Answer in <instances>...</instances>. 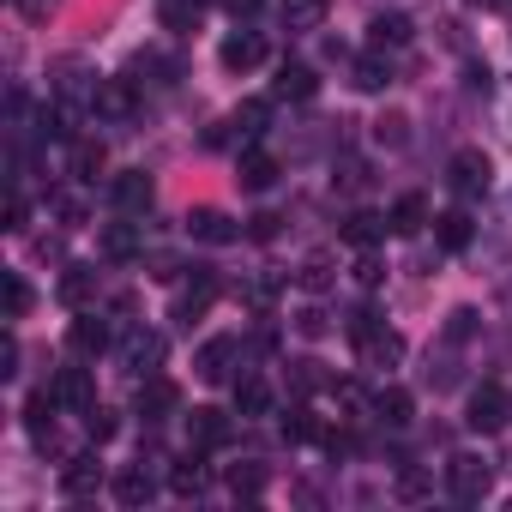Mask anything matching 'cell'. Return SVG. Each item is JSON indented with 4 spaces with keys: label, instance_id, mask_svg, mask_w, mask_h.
<instances>
[{
    "label": "cell",
    "instance_id": "cell-1",
    "mask_svg": "<svg viewBox=\"0 0 512 512\" xmlns=\"http://www.w3.org/2000/svg\"><path fill=\"white\" fill-rule=\"evenodd\" d=\"M193 374H199L205 386H229V380H241V374H247V350H241V338H205L199 356H193Z\"/></svg>",
    "mask_w": 512,
    "mask_h": 512
},
{
    "label": "cell",
    "instance_id": "cell-2",
    "mask_svg": "<svg viewBox=\"0 0 512 512\" xmlns=\"http://www.w3.org/2000/svg\"><path fill=\"white\" fill-rule=\"evenodd\" d=\"M488 488H494V464H488V458H476V452L446 458V494H452V500L476 506V500H488Z\"/></svg>",
    "mask_w": 512,
    "mask_h": 512
},
{
    "label": "cell",
    "instance_id": "cell-3",
    "mask_svg": "<svg viewBox=\"0 0 512 512\" xmlns=\"http://www.w3.org/2000/svg\"><path fill=\"white\" fill-rule=\"evenodd\" d=\"M217 296H223V284H217V272H205V266H193V284H181V296H175V308H169V320L193 332V320H205Z\"/></svg>",
    "mask_w": 512,
    "mask_h": 512
},
{
    "label": "cell",
    "instance_id": "cell-4",
    "mask_svg": "<svg viewBox=\"0 0 512 512\" xmlns=\"http://www.w3.org/2000/svg\"><path fill=\"white\" fill-rule=\"evenodd\" d=\"M512 422V404H506V392L494 386V380H482L476 392H470V404H464V428L470 434H500Z\"/></svg>",
    "mask_w": 512,
    "mask_h": 512
},
{
    "label": "cell",
    "instance_id": "cell-5",
    "mask_svg": "<svg viewBox=\"0 0 512 512\" xmlns=\"http://www.w3.org/2000/svg\"><path fill=\"white\" fill-rule=\"evenodd\" d=\"M91 115L109 121V127H133V121H139V85H133V79H103Z\"/></svg>",
    "mask_w": 512,
    "mask_h": 512
},
{
    "label": "cell",
    "instance_id": "cell-6",
    "mask_svg": "<svg viewBox=\"0 0 512 512\" xmlns=\"http://www.w3.org/2000/svg\"><path fill=\"white\" fill-rule=\"evenodd\" d=\"M121 368H127L133 380H151V374L163 368V332H151V326H133V332L121 338Z\"/></svg>",
    "mask_w": 512,
    "mask_h": 512
},
{
    "label": "cell",
    "instance_id": "cell-7",
    "mask_svg": "<svg viewBox=\"0 0 512 512\" xmlns=\"http://www.w3.org/2000/svg\"><path fill=\"white\" fill-rule=\"evenodd\" d=\"M446 175H452V193H458V199H482V193H488V181H494V169H488V157H482L476 145L452 151Z\"/></svg>",
    "mask_w": 512,
    "mask_h": 512
},
{
    "label": "cell",
    "instance_id": "cell-8",
    "mask_svg": "<svg viewBox=\"0 0 512 512\" xmlns=\"http://www.w3.org/2000/svg\"><path fill=\"white\" fill-rule=\"evenodd\" d=\"M151 199H157V181H151L145 169H121V175L109 181V205H115L121 217H145Z\"/></svg>",
    "mask_w": 512,
    "mask_h": 512
},
{
    "label": "cell",
    "instance_id": "cell-9",
    "mask_svg": "<svg viewBox=\"0 0 512 512\" xmlns=\"http://www.w3.org/2000/svg\"><path fill=\"white\" fill-rule=\"evenodd\" d=\"M133 410L157 428V422H169L175 410H181V392H175V380H163V374H151V380H139V398H133Z\"/></svg>",
    "mask_w": 512,
    "mask_h": 512
},
{
    "label": "cell",
    "instance_id": "cell-10",
    "mask_svg": "<svg viewBox=\"0 0 512 512\" xmlns=\"http://www.w3.org/2000/svg\"><path fill=\"white\" fill-rule=\"evenodd\" d=\"M356 356H362V368L386 374V368H398V362H404V338H398L392 326H374L368 338H356Z\"/></svg>",
    "mask_w": 512,
    "mask_h": 512
},
{
    "label": "cell",
    "instance_id": "cell-11",
    "mask_svg": "<svg viewBox=\"0 0 512 512\" xmlns=\"http://www.w3.org/2000/svg\"><path fill=\"white\" fill-rule=\"evenodd\" d=\"M235 440V422H229V410H193L187 416V446H199V452H217V446H229Z\"/></svg>",
    "mask_w": 512,
    "mask_h": 512
},
{
    "label": "cell",
    "instance_id": "cell-12",
    "mask_svg": "<svg viewBox=\"0 0 512 512\" xmlns=\"http://www.w3.org/2000/svg\"><path fill=\"white\" fill-rule=\"evenodd\" d=\"M217 61H223L229 73H253V67L266 61V37H260V31H229L223 49H217Z\"/></svg>",
    "mask_w": 512,
    "mask_h": 512
},
{
    "label": "cell",
    "instance_id": "cell-13",
    "mask_svg": "<svg viewBox=\"0 0 512 512\" xmlns=\"http://www.w3.org/2000/svg\"><path fill=\"white\" fill-rule=\"evenodd\" d=\"M187 235H193V241H211V247H229L241 229H235V217H229V211L199 205V211H187Z\"/></svg>",
    "mask_w": 512,
    "mask_h": 512
},
{
    "label": "cell",
    "instance_id": "cell-14",
    "mask_svg": "<svg viewBox=\"0 0 512 512\" xmlns=\"http://www.w3.org/2000/svg\"><path fill=\"white\" fill-rule=\"evenodd\" d=\"M266 133V103H241L217 133H211V145H229V139H241V145H253V139H260Z\"/></svg>",
    "mask_w": 512,
    "mask_h": 512
},
{
    "label": "cell",
    "instance_id": "cell-15",
    "mask_svg": "<svg viewBox=\"0 0 512 512\" xmlns=\"http://www.w3.org/2000/svg\"><path fill=\"white\" fill-rule=\"evenodd\" d=\"M272 91H278L284 103H314V97H320V73L302 67V61H284L278 79H272Z\"/></svg>",
    "mask_w": 512,
    "mask_h": 512
},
{
    "label": "cell",
    "instance_id": "cell-16",
    "mask_svg": "<svg viewBox=\"0 0 512 512\" xmlns=\"http://www.w3.org/2000/svg\"><path fill=\"white\" fill-rule=\"evenodd\" d=\"M49 392H55V404H61V410H73V416H85V410L97 404V392H91V374H85V368H61Z\"/></svg>",
    "mask_w": 512,
    "mask_h": 512
},
{
    "label": "cell",
    "instance_id": "cell-17",
    "mask_svg": "<svg viewBox=\"0 0 512 512\" xmlns=\"http://www.w3.org/2000/svg\"><path fill=\"white\" fill-rule=\"evenodd\" d=\"M97 482H103V458H97V452H79V458H67V470H61V494H67V500H85V494H97Z\"/></svg>",
    "mask_w": 512,
    "mask_h": 512
},
{
    "label": "cell",
    "instance_id": "cell-18",
    "mask_svg": "<svg viewBox=\"0 0 512 512\" xmlns=\"http://www.w3.org/2000/svg\"><path fill=\"white\" fill-rule=\"evenodd\" d=\"M326 13H332V0H284V7H278V19H284L290 37H314L326 25Z\"/></svg>",
    "mask_w": 512,
    "mask_h": 512
},
{
    "label": "cell",
    "instance_id": "cell-19",
    "mask_svg": "<svg viewBox=\"0 0 512 512\" xmlns=\"http://www.w3.org/2000/svg\"><path fill=\"white\" fill-rule=\"evenodd\" d=\"M67 344H73V356L97 362V356L109 350V320H103V314H79V320H73V332H67Z\"/></svg>",
    "mask_w": 512,
    "mask_h": 512
},
{
    "label": "cell",
    "instance_id": "cell-20",
    "mask_svg": "<svg viewBox=\"0 0 512 512\" xmlns=\"http://www.w3.org/2000/svg\"><path fill=\"white\" fill-rule=\"evenodd\" d=\"M169 488H175L181 500H199V494L211 488V470H205V452H199V446H193L181 464H169Z\"/></svg>",
    "mask_w": 512,
    "mask_h": 512
},
{
    "label": "cell",
    "instance_id": "cell-21",
    "mask_svg": "<svg viewBox=\"0 0 512 512\" xmlns=\"http://www.w3.org/2000/svg\"><path fill=\"white\" fill-rule=\"evenodd\" d=\"M115 500H121L127 512H139V506H151V500H157V476H151L145 464H127V470L115 476Z\"/></svg>",
    "mask_w": 512,
    "mask_h": 512
},
{
    "label": "cell",
    "instance_id": "cell-22",
    "mask_svg": "<svg viewBox=\"0 0 512 512\" xmlns=\"http://www.w3.org/2000/svg\"><path fill=\"white\" fill-rule=\"evenodd\" d=\"M235 416H241V422L272 416V386H266L260 374H241V380H235Z\"/></svg>",
    "mask_w": 512,
    "mask_h": 512
},
{
    "label": "cell",
    "instance_id": "cell-23",
    "mask_svg": "<svg viewBox=\"0 0 512 512\" xmlns=\"http://www.w3.org/2000/svg\"><path fill=\"white\" fill-rule=\"evenodd\" d=\"M235 181H241L247 193H266V187L278 181V157H266V151H253V145H247V151L235 157Z\"/></svg>",
    "mask_w": 512,
    "mask_h": 512
},
{
    "label": "cell",
    "instance_id": "cell-24",
    "mask_svg": "<svg viewBox=\"0 0 512 512\" xmlns=\"http://www.w3.org/2000/svg\"><path fill=\"white\" fill-rule=\"evenodd\" d=\"M386 223H392V235H416V229H428V223H434L428 193H404V199L386 211Z\"/></svg>",
    "mask_w": 512,
    "mask_h": 512
},
{
    "label": "cell",
    "instance_id": "cell-25",
    "mask_svg": "<svg viewBox=\"0 0 512 512\" xmlns=\"http://www.w3.org/2000/svg\"><path fill=\"white\" fill-rule=\"evenodd\" d=\"M458 338H440V350H428V368H422V380L434 386V392H452L458 386Z\"/></svg>",
    "mask_w": 512,
    "mask_h": 512
},
{
    "label": "cell",
    "instance_id": "cell-26",
    "mask_svg": "<svg viewBox=\"0 0 512 512\" xmlns=\"http://www.w3.org/2000/svg\"><path fill=\"white\" fill-rule=\"evenodd\" d=\"M350 85H356V91H368V97H374V91H386V85H392V55H386V49L362 55V61L350 67Z\"/></svg>",
    "mask_w": 512,
    "mask_h": 512
},
{
    "label": "cell",
    "instance_id": "cell-27",
    "mask_svg": "<svg viewBox=\"0 0 512 512\" xmlns=\"http://www.w3.org/2000/svg\"><path fill=\"white\" fill-rule=\"evenodd\" d=\"M434 241H440L446 253H464V247L476 241V223H470V211H440V217H434Z\"/></svg>",
    "mask_w": 512,
    "mask_h": 512
},
{
    "label": "cell",
    "instance_id": "cell-28",
    "mask_svg": "<svg viewBox=\"0 0 512 512\" xmlns=\"http://www.w3.org/2000/svg\"><path fill=\"white\" fill-rule=\"evenodd\" d=\"M139 253H145L139 223H109L103 229V260H139Z\"/></svg>",
    "mask_w": 512,
    "mask_h": 512
},
{
    "label": "cell",
    "instance_id": "cell-29",
    "mask_svg": "<svg viewBox=\"0 0 512 512\" xmlns=\"http://www.w3.org/2000/svg\"><path fill=\"white\" fill-rule=\"evenodd\" d=\"M410 410H416V404H410L404 386H380V392H374V422H380V428H404Z\"/></svg>",
    "mask_w": 512,
    "mask_h": 512
},
{
    "label": "cell",
    "instance_id": "cell-30",
    "mask_svg": "<svg viewBox=\"0 0 512 512\" xmlns=\"http://www.w3.org/2000/svg\"><path fill=\"white\" fill-rule=\"evenodd\" d=\"M266 464L260 458H241V464H229V488H235V500H260L266 494Z\"/></svg>",
    "mask_w": 512,
    "mask_h": 512
},
{
    "label": "cell",
    "instance_id": "cell-31",
    "mask_svg": "<svg viewBox=\"0 0 512 512\" xmlns=\"http://www.w3.org/2000/svg\"><path fill=\"white\" fill-rule=\"evenodd\" d=\"M97 169H103V139H91V133L73 139V145H67V175H73V181H91Z\"/></svg>",
    "mask_w": 512,
    "mask_h": 512
},
{
    "label": "cell",
    "instance_id": "cell-32",
    "mask_svg": "<svg viewBox=\"0 0 512 512\" xmlns=\"http://www.w3.org/2000/svg\"><path fill=\"white\" fill-rule=\"evenodd\" d=\"M368 37H374V49H404L410 43V19L404 13H374L368 19Z\"/></svg>",
    "mask_w": 512,
    "mask_h": 512
},
{
    "label": "cell",
    "instance_id": "cell-33",
    "mask_svg": "<svg viewBox=\"0 0 512 512\" xmlns=\"http://www.w3.org/2000/svg\"><path fill=\"white\" fill-rule=\"evenodd\" d=\"M91 296H97V266H67L61 272V302L67 308H85Z\"/></svg>",
    "mask_w": 512,
    "mask_h": 512
},
{
    "label": "cell",
    "instance_id": "cell-34",
    "mask_svg": "<svg viewBox=\"0 0 512 512\" xmlns=\"http://www.w3.org/2000/svg\"><path fill=\"white\" fill-rule=\"evenodd\" d=\"M386 229H392V223L374 217V211H350V217H344V241H350V247H374Z\"/></svg>",
    "mask_w": 512,
    "mask_h": 512
},
{
    "label": "cell",
    "instance_id": "cell-35",
    "mask_svg": "<svg viewBox=\"0 0 512 512\" xmlns=\"http://www.w3.org/2000/svg\"><path fill=\"white\" fill-rule=\"evenodd\" d=\"M211 0H163V31H193Z\"/></svg>",
    "mask_w": 512,
    "mask_h": 512
},
{
    "label": "cell",
    "instance_id": "cell-36",
    "mask_svg": "<svg viewBox=\"0 0 512 512\" xmlns=\"http://www.w3.org/2000/svg\"><path fill=\"white\" fill-rule=\"evenodd\" d=\"M49 211H55L67 229H85V217H91V205H85L79 193H49Z\"/></svg>",
    "mask_w": 512,
    "mask_h": 512
},
{
    "label": "cell",
    "instance_id": "cell-37",
    "mask_svg": "<svg viewBox=\"0 0 512 512\" xmlns=\"http://www.w3.org/2000/svg\"><path fill=\"white\" fill-rule=\"evenodd\" d=\"M290 386L308 398V392H320V386H332V380H326V368H320L314 356H302V362H290Z\"/></svg>",
    "mask_w": 512,
    "mask_h": 512
},
{
    "label": "cell",
    "instance_id": "cell-38",
    "mask_svg": "<svg viewBox=\"0 0 512 512\" xmlns=\"http://www.w3.org/2000/svg\"><path fill=\"white\" fill-rule=\"evenodd\" d=\"M284 434H290V440H326V428L314 422V410H308V404H296V410L284 416Z\"/></svg>",
    "mask_w": 512,
    "mask_h": 512
},
{
    "label": "cell",
    "instance_id": "cell-39",
    "mask_svg": "<svg viewBox=\"0 0 512 512\" xmlns=\"http://www.w3.org/2000/svg\"><path fill=\"white\" fill-rule=\"evenodd\" d=\"M31 314V284L19 272H7V320H25Z\"/></svg>",
    "mask_w": 512,
    "mask_h": 512
},
{
    "label": "cell",
    "instance_id": "cell-40",
    "mask_svg": "<svg viewBox=\"0 0 512 512\" xmlns=\"http://www.w3.org/2000/svg\"><path fill=\"white\" fill-rule=\"evenodd\" d=\"M85 428H91V440L103 446V440H115V428H121V416H115V410H103V404H91V410H85Z\"/></svg>",
    "mask_w": 512,
    "mask_h": 512
},
{
    "label": "cell",
    "instance_id": "cell-41",
    "mask_svg": "<svg viewBox=\"0 0 512 512\" xmlns=\"http://www.w3.org/2000/svg\"><path fill=\"white\" fill-rule=\"evenodd\" d=\"M25 217H31V199H25V193L13 187V199H7V229L19 235V229H25Z\"/></svg>",
    "mask_w": 512,
    "mask_h": 512
},
{
    "label": "cell",
    "instance_id": "cell-42",
    "mask_svg": "<svg viewBox=\"0 0 512 512\" xmlns=\"http://www.w3.org/2000/svg\"><path fill=\"white\" fill-rule=\"evenodd\" d=\"M19 374V338L7 332V344H0V380H13Z\"/></svg>",
    "mask_w": 512,
    "mask_h": 512
},
{
    "label": "cell",
    "instance_id": "cell-43",
    "mask_svg": "<svg viewBox=\"0 0 512 512\" xmlns=\"http://www.w3.org/2000/svg\"><path fill=\"white\" fill-rule=\"evenodd\" d=\"M326 284H332L326 260H308V266H302V290H326Z\"/></svg>",
    "mask_w": 512,
    "mask_h": 512
},
{
    "label": "cell",
    "instance_id": "cell-44",
    "mask_svg": "<svg viewBox=\"0 0 512 512\" xmlns=\"http://www.w3.org/2000/svg\"><path fill=\"white\" fill-rule=\"evenodd\" d=\"M296 332H302V338H320V332H326V314H320V308H302V314H296Z\"/></svg>",
    "mask_w": 512,
    "mask_h": 512
},
{
    "label": "cell",
    "instance_id": "cell-45",
    "mask_svg": "<svg viewBox=\"0 0 512 512\" xmlns=\"http://www.w3.org/2000/svg\"><path fill=\"white\" fill-rule=\"evenodd\" d=\"M223 7H229V19H235V25H247L253 13H260V7H266V0H223Z\"/></svg>",
    "mask_w": 512,
    "mask_h": 512
},
{
    "label": "cell",
    "instance_id": "cell-46",
    "mask_svg": "<svg viewBox=\"0 0 512 512\" xmlns=\"http://www.w3.org/2000/svg\"><path fill=\"white\" fill-rule=\"evenodd\" d=\"M356 278H362V284H368V290H374V284H380V278H386V272H380V260H374V253H362V266H356Z\"/></svg>",
    "mask_w": 512,
    "mask_h": 512
},
{
    "label": "cell",
    "instance_id": "cell-47",
    "mask_svg": "<svg viewBox=\"0 0 512 512\" xmlns=\"http://www.w3.org/2000/svg\"><path fill=\"white\" fill-rule=\"evenodd\" d=\"M374 133H380V139H386V145H404V121H398V115H392V121H380V127H374Z\"/></svg>",
    "mask_w": 512,
    "mask_h": 512
},
{
    "label": "cell",
    "instance_id": "cell-48",
    "mask_svg": "<svg viewBox=\"0 0 512 512\" xmlns=\"http://www.w3.org/2000/svg\"><path fill=\"white\" fill-rule=\"evenodd\" d=\"M272 235H278V217H272V211L253 217V241H272Z\"/></svg>",
    "mask_w": 512,
    "mask_h": 512
},
{
    "label": "cell",
    "instance_id": "cell-49",
    "mask_svg": "<svg viewBox=\"0 0 512 512\" xmlns=\"http://www.w3.org/2000/svg\"><path fill=\"white\" fill-rule=\"evenodd\" d=\"M464 7H476V13H494V7H506V0H464Z\"/></svg>",
    "mask_w": 512,
    "mask_h": 512
}]
</instances>
